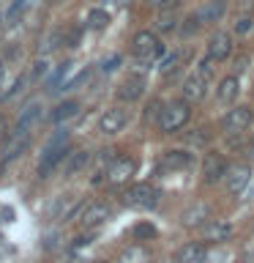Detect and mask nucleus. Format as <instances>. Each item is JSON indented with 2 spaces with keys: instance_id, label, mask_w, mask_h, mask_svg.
Listing matches in <instances>:
<instances>
[{
  "instance_id": "f257e3e1",
  "label": "nucleus",
  "mask_w": 254,
  "mask_h": 263,
  "mask_svg": "<svg viewBox=\"0 0 254 263\" xmlns=\"http://www.w3.org/2000/svg\"><path fill=\"white\" fill-rule=\"evenodd\" d=\"M69 132L66 129H57L55 132V137L49 140V145H47V151L41 154V162H38V176L41 178H47L49 173H52V167L57 162L63 159V156H69Z\"/></svg>"
},
{
  "instance_id": "f03ea898",
  "label": "nucleus",
  "mask_w": 254,
  "mask_h": 263,
  "mask_svg": "<svg viewBox=\"0 0 254 263\" xmlns=\"http://www.w3.org/2000/svg\"><path fill=\"white\" fill-rule=\"evenodd\" d=\"M188 115H192L188 99H175V102H170V104L161 110V115H159V129H161V132H178V129H183V123L188 121Z\"/></svg>"
},
{
  "instance_id": "7ed1b4c3",
  "label": "nucleus",
  "mask_w": 254,
  "mask_h": 263,
  "mask_svg": "<svg viewBox=\"0 0 254 263\" xmlns=\"http://www.w3.org/2000/svg\"><path fill=\"white\" fill-rule=\"evenodd\" d=\"M131 49H134V55L139 58V61H145V63H153L159 55H164L161 41L156 39L151 30H139L134 36V41H131Z\"/></svg>"
},
{
  "instance_id": "20e7f679",
  "label": "nucleus",
  "mask_w": 254,
  "mask_h": 263,
  "mask_svg": "<svg viewBox=\"0 0 254 263\" xmlns=\"http://www.w3.org/2000/svg\"><path fill=\"white\" fill-rule=\"evenodd\" d=\"M126 203L134 209H156L159 205V192L151 184H137L126 192Z\"/></svg>"
},
{
  "instance_id": "39448f33",
  "label": "nucleus",
  "mask_w": 254,
  "mask_h": 263,
  "mask_svg": "<svg viewBox=\"0 0 254 263\" xmlns=\"http://www.w3.org/2000/svg\"><path fill=\"white\" fill-rule=\"evenodd\" d=\"M227 162H224V156L216 154V151H210V154H205V159H202V181L205 184H216V181H221L227 176Z\"/></svg>"
},
{
  "instance_id": "423d86ee",
  "label": "nucleus",
  "mask_w": 254,
  "mask_h": 263,
  "mask_svg": "<svg viewBox=\"0 0 254 263\" xmlns=\"http://www.w3.org/2000/svg\"><path fill=\"white\" fill-rule=\"evenodd\" d=\"M134 170H137L134 159H129V156H118V159H112L110 170H107V181L115 184V186H123L131 176H134Z\"/></svg>"
},
{
  "instance_id": "0eeeda50",
  "label": "nucleus",
  "mask_w": 254,
  "mask_h": 263,
  "mask_svg": "<svg viewBox=\"0 0 254 263\" xmlns=\"http://www.w3.org/2000/svg\"><path fill=\"white\" fill-rule=\"evenodd\" d=\"M224 181H227V192L229 195H241L251 181V167L249 164H232V167L227 170Z\"/></svg>"
},
{
  "instance_id": "6e6552de",
  "label": "nucleus",
  "mask_w": 254,
  "mask_h": 263,
  "mask_svg": "<svg viewBox=\"0 0 254 263\" xmlns=\"http://www.w3.org/2000/svg\"><path fill=\"white\" fill-rule=\"evenodd\" d=\"M229 55H232V36L227 30L213 33L208 41V58L210 61H227Z\"/></svg>"
},
{
  "instance_id": "1a4fd4ad",
  "label": "nucleus",
  "mask_w": 254,
  "mask_h": 263,
  "mask_svg": "<svg viewBox=\"0 0 254 263\" xmlns=\"http://www.w3.org/2000/svg\"><path fill=\"white\" fill-rule=\"evenodd\" d=\"M251 118H254L251 107H235V110H229L227 118H224V132L227 135H241V132L249 129Z\"/></svg>"
},
{
  "instance_id": "9d476101",
  "label": "nucleus",
  "mask_w": 254,
  "mask_h": 263,
  "mask_svg": "<svg viewBox=\"0 0 254 263\" xmlns=\"http://www.w3.org/2000/svg\"><path fill=\"white\" fill-rule=\"evenodd\" d=\"M126 123H129V112L123 110V107H112V110H107L101 118H98V129H101L104 135H118Z\"/></svg>"
},
{
  "instance_id": "9b49d317",
  "label": "nucleus",
  "mask_w": 254,
  "mask_h": 263,
  "mask_svg": "<svg viewBox=\"0 0 254 263\" xmlns=\"http://www.w3.org/2000/svg\"><path fill=\"white\" fill-rule=\"evenodd\" d=\"M210 222V205L208 203H194L180 214V225L183 228H200Z\"/></svg>"
},
{
  "instance_id": "f8f14e48",
  "label": "nucleus",
  "mask_w": 254,
  "mask_h": 263,
  "mask_svg": "<svg viewBox=\"0 0 254 263\" xmlns=\"http://www.w3.org/2000/svg\"><path fill=\"white\" fill-rule=\"evenodd\" d=\"M110 205L107 203H88L85 205V211H82V217H79V222L85 228H98V225H104L107 219H110Z\"/></svg>"
},
{
  "instance_id": "ddd939ff",
  "label": "nucleus",
  "mask_w": 254,
  "mask_h": 263,
  "mask_svg": "<svg viewBox=\"0 0 254 263\" xmlns=\"http://www.w3.org/2000/svg\"><path fill=\"white\" fill-rule=\"evenodd\" d=\"M30 145V132H22V129H16L11 137H8V143H6V148H3V162H11V159H16L25 148Z\"/></svg>"
},
{
  "instance_id": "4468645a",
  "label": "nucleus",
  "mask_w": 254,
  "mask_h": 263,
  "mask_svg": "<svg viewBox=\"0 0 254 263\" xmlns=\"http://www.w3.org/2000/svg\"><path fill=\"white\" fill-rule=\"evenodd\" d=\"M205 88H208V74H192L186 82H183V96L188 99V102H200V99L205 96Z\"/></svg>"
},
{
  "instance_id": "2eb2a0df",
  "label": "nucleus",
  "mask_w": 254,
  "mask_h": 263,
  "mask_svg": "<svg viewBox=\"0 0 254 263\" xmlns=\"http://www.w3.org/2000/svg\"><path fill=\"white\" fill-rule=\"evenodd\" d=\"M205 258V244H183L180 250H175V255H172V260L175 263H200Z\"/></svg>"
},
{
  "instance_id": "dca6fc26",
  "label": "nucleus",
  "mask_w": 254,
  "mask_h": 263,
  "mask_svg": "<svg viewBox=\"0 0 254 263\" xmlns=\"http://www.w3.org/2000/svg\"><path fill=\"white\" fill-rule=\"evenodd\" d=\"M142 93H145V80L142 77H131L118 88V96L123 99V102H134V99H139Z\"/></svg>"
},
{
  "instance_id": "f3484780",
  "label": "nucleus",
  "mask_w": 254,
  "mask_h": 263,
  "mask_svg": "<svg viewBox=\"0 0 254 263\" xmlns=\"http://www.w3.org/2000/svg\"><path fill=\"white\" fill-rule=\"evenodd\" d=\"M188 164H192V154L170 151V154H164V159H161V170H183Z\"/></svg>"
},
{
  "instance_id": "a211bd4d",
  "label": "nucleus",
  "mask_w": 254,
  "mask_h": 263,
  "mask_svg": "<svg viewBox=\"0 0 254 263\" xmlns=\"http://www.w3.org/2000/svg\"><path fill=\"white\" fill-rule=\"evenodd\" d=\"M221 14H224V3H221V0H213V3H205L200 11H197V20L210 25V22H219Z\"/></svg>"
},
{
  "instance_id": "6ab92c4d",
  "label": "nucleus",
  "mask_w": 254,
  "mask_h": 263,
  "mask_svg": "<svg viewBox=\"0 0 254 263\" xmlns=\"http://www.w3.org/2000/svg\"><path fill=\"white\" fill-rule=\"evenodd\" d=\"M229 236H232V228L227 222H208L205 225V238L208 241H227Z\"/></svg>"
},
{
  "instance_id": "aec40b11",
  "label": "nucleus",
  "mask_w": 254,
  "mask_h": 263,
  "mask_svg": "<svg viewBox=\"0 0 254 263\" xmlns=\"http://www.w3.org/2000/svg\"><path fill=\"white\" fill-rule=\"evenodd\" d=\"M238 77H232V74H229V77H224L219 82V102H224V104H229V102H235L238 99Z\"/></svg>"
},
{
  "instance_id": "412c9836",
  "label": "nucleus",
  "mask_w": 254,
  "mask_h": 263,
  "mask_svg": "<svg viewBox=\"0 0 254 263\" xmlns=\"http://www.w3.org/2000/svg\"><path fill=\"white\" fill-rule=\"evenodd\" d=\"M147 260H151V252H147L145 247H139V244H131L120 252L118 263H147Z\"/></svg>"
},
{
  "instance_id": "4be33fe9",
  "label": "nucleus",
  "mask_w": 254,
  "mask_h": 263,
  "mask_svg": "<svg viewBox=\"0 0 254 263\" xmlns=\"http://www.w3.org/2000/svg\"><path fill=\"white\" fill-rule=\"evenodd\" d=\"M79 112V102H74V99H69V102H60L52 110V121L55 123H63V121H69V118H74V115Z\"/></svg>"
},
{
  "instance_id": "5701e85b",
  "label": "nucleus",
  "mask_w": 254,
  "mask_h": 263,
  "mask_svg": "<svg viewBox=\"0 0 254 263\" xmlns=\"http://www.w3.org/2000/svg\"><path fill=\"white\" fill-rule=\"evenodd\" d=\"M38 115H41V104H28L22 110V115H19V123H16V129H22V132H28V126H33V123L38 121Z\"/></svg>"
},
{
  "instance_id": "b1692460",
  "label": "nucleus",
  "mask_w": 254,
  "mask_h": 263,
  "mask_svg": "<svg viewBox=\"0 0 254 263\" xmlns=\"http://www.w3.org/2000/svg\"><path fill=\"white\" fill-rule=\"evenodd\" d=\"M88 162H90V151H77V154H71L69 164H66V176H74V173H79Z\"/></svg>"
},
{
  "instance_id": "393cba45",
  "label": "nucleus",
  "mask_w": 254,
  "mask_h": 263,
  "mask_svg": "<svg viewBox=\"0 0 254 263\" xmlns=\"http://www.w3.org/2000/svg\"><path fill=\"white\" fill-rule=\"evenodd\" d=\"M107 25H110V14H107L104 8H93V11L88 14V28H93V30H104Z\"/></svg>"
},
{
  "instance_id": "a878e982",
  "label": "nucleus",
  "mask_w": 254,
  "mask_h": 263,
  "mask_svg": "<svg viewBox=\"0 0 254 263\" xmlns=\"http://www.w3.org/2000/svg\"><path fill=\"white\" fill-rule=\"evenodd\" d=\"M134 238L137 241H151V238H156V228L151 225V222H139V225H134Z\"/></svg>"
},
{
  "instance_id": "bb28decb",
  "label": "nucleus",
  "mask_w": 254,
  "mask_h": 263,
  "mask_svg": "<svg viewBox=\"0 0 254 263\" xmlns=\"http://www.w3.org/2000/svg\"><path fill=\"white\" fill-rule=\"evenodd\" d=\"M69 66H71V63H60V66L55 69V74H49V77H47V90H60V80L66 77Z\"/></svg>"
},
{
  "instance_id": "cd10ccee",
  "label": "nucleus",
  "mask_w": 254,
  "mask_h": 263,
  "mask_svg": "<svg viewBox=\"0 0 254 263\" xmlns=\"http://www.w3.org/2000/svg\"><path fill=\"white\" fill-rule=\"evenodd\" d=\"M25 8H28V0H14V6L8 8V14H6V20H8V25H14L16 20H19Z\"/></svg>"
},
{
  "instance_id": "c85d7f7f",
  "label": "nucleus",
  "mask_w": 254,
  "mask_h": 263,
  "mask_svg": "<svg viewBox=\"0 0 254 263\" xmlns=\"http://www.w3.org/2000/svg\"><path fill=\"white\" fill-rule=\"evenodd\" d=\"M251 28H254L251 11H249V14H241V16H238V22H235V33H249Z\"/></svg>"
},
{
  "instance_id": "c756f323",
  "label": "nucleus",
  "mask_w": 254,
  "mask_h": 263,
  "mask_svg": "<svg viewBox=\"0 0 254 263\" xmlns=\"http://www.w3.org/2000/svg\"><path fill=\"white\" fill-rule=\"evenodd\" d=\"M88 77H90V71H88V69H82L74 80H66L63 85H60V90H71V88H77V85H82V82H85Z\"/></svg>"
},
{
  "instance_id": "7c9ffc66",
  "label": "nucleus",
  "mask_w": 254,
  "mask_h": 263,
  "mask_svg": "<svg viewBox=\"0 0 254 263\" xmlns=\"http://www.w3.org/2000/svg\"><path fill=\"white\" fill-rule=\"evenodd\" d=\"M57 41H60V30H55L52 36H47V41L38 47V52L44 55V52H49V49H55V47H57Z\"/></svg>"
},
{
  "instance_id": "2f4dec72",
  "label": "nucleus",
  "mask_w": 254,
  "mask_h": 263,
  "mask_svg": "<svg viewBox=\"0 0 254 263\" xmlns=\"http://www.w3.org/2000/svg\"><path fill=\"white\" fill-rule=\"evenodd\" d=\"M178 61H180V55H170L167 61H164V63L159 66V69H161V74H172V71L178 69Z\"/></svg>"
},
{
  "instance_id": "473e14b6",
  "label": "nucleus",
  "mask_w": 254,
  "mask_h": 263,
  "mask_svg": "<svg viewBox=\"0 0 254 263\" xmlns=\"http://www.w3.org/2000/svg\"><path fill=\"white\" fill-rule=\"evenodd\" d=\"M175 22H178L175 14H161V16H159V28H161V30H172V28H175Z\"/></svg>"
},
{
  "instance_id": "72a5a7b5",
  "label": "nucleus",
  "mask_w": 254,
  "mask_h": 263,
  "mask_svg": "<svg viewBox=\"0 0 254 263\" xmlns=\"http://www.w3.org/2000/svg\"><path fill=\"white\" fill-rule=\"evenodd\" d=\"M44 71H47V61H38L36 66H33V71H30V80H38Z\"/></svg>"
},
{
  "instance_id": "f704fd0d",
  "label": "nucleus",
  "mask_w": 254,
  "mask_h": 263,
  "mask_svg": "<svg viewBox=\"0 0 254 263\" xmlns=\"http://www.w3.org/2000/svg\"><path fill=\"white\" fill-rule=\"evenodd\" d=\"M249 63H251L249 58H238V63H235V71H238V74H241V71H246V69H249Z\"/></svg>"
},
{
  "instance_id": "c9c22d12",
  "label": "nucleus",
  "mask_w": 254,
  "mask_h": 263,
  "mask_svg": "<svg viewBox=\"0 0 254 263\" xmlns=\"http://www.w3.org/2000/svg\"><path fill=\"white\" fill-rule=\"evenodd\" d=\"M6 137H8V123L3 121V115H0V143H6Z\"/></svg>"
},
{
  "instance_id": "e433bc0d",
  "label": "nucleus",
  "mask_w": 254,
  "mask_h": 263,
  "mask_svg": "<svg viewBox=\"0 0 254 263\" xmlns=\"http://www.w3.org/2000/svg\"><path fill=\"white\" fill-rule=\"evenodd\" d=\"M115 63H120V58H110V61L104 63V71H110V69H115Z\"/></svg>"
},
{
  "instance_id": "4c0bfd02",
  "label": "nucleus",
  "mask_w": 254,
  "mask_h": 263,
  "mask_svg": "<svg viewBox=\"0 0 254 263\" xmlns=\"http://www.w3.org/2000/svg\"><path fill=\"white\" fill-rule=\"evenodd\" d=\"M3 80H6V69H3V63H0V88H3Z\"/></svg>"
},
{
  "instance_id": "58836bf2",
  "label": "nucleus",
  "mask_w": 254,
  "mask_h": 263,
  "mask_svg": "<svg viewBox=\"0 0 254 263\" xmlns=\"http://www.w3.org/2000/svg\"><path fill=\"white\" fill-rule=\"evenodd\" d=\"M249 159H251V162H254V143H251V145H249Z\"/></svg>"
},
{
  "instance_id": "ea45409f",
  "label": "nucleus",
  "mask_w": 254,
  "mask_h": 263,
  "mask_svg": "<svg viewBox=\"0 0 254 263\" xmlns=\"http://www.w3.org/2000/svg\"><path fill=\"white\" fill-rule=\"evenodd\" d=\"M131 3V0H118V6H129Z\"/></svg>"
},
{
  "instance_id": "a19ab883",
  "label": "nucleus",
  "mask_w": 254,
  "mask_h": 263,
  "mask_svg": "<svg viewBox=\"0 0 254 263\" xmlns=\"http://www.w3.org/2000/svg\"><path fill=\"white\" fill-rule=\"evenodd\" d=\"M93 263H104V260H93Z\"/></svg>"
},
{
  "instance_id": "79ce46f5",
  "label": "nucleus",
  "mask_w": 254,
  "mask_h": 263,
  "mask_svg": "<svg viewBox=\"0 0 254 263\" xmlns=\"http://www.w3.org/2000/svg\"><path fill=\"white\" fill-rule=\"evenodd\" d=\"M55 3H63V0H55Z\"/></svg>"
}]
</instances>
